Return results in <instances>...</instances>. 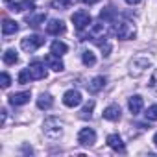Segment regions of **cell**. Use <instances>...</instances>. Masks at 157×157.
<instances>
[{
  "label": "cell",
  "instance_id": "26",
  "mask_svg": "<svg viewBox=\"0 0 157 157\" xmlns=\"http://www.w3.org/2000/svg\"><path fill=\"white\" fill-rule=\"evenodd\" d=\"M30 82H32V74H30V70H28V68L21 70V74H19V83H21V85H26V83H30Z\"/></svg>",
  "mask_w": 157,
  "mask_h": 157
},
{
  "label": "cell",
  "instance_id": "27",
  "mask_svg": "<svg viewBox=\"0 0 157 157\" xmlns=\"http://www.w3.org/2000/svg\"><path fill=\"white\" fill-rule=\"evenodd\" d=\"M144 117H146L148 120H157V105H150L148 111L144 113Z\"/></svg>",
  "mask_w": 157,
  "mask_h": 157
},
{
  "label": "cell",
  "instance_id": "9",
  "mask_svg": "<svg viewBox=\"0 0 157 157\" xmlns=\"http://www.w3.org/2000/svg\"><path fill=\"white\" fill-rule=\"evenodd\" d=\"M82 93L80 91H74V89H70V91H67L65 94H63V104L67 105V107H76V105H80L82 104Z\"/></svg>",
  "mask_w": 157,
  "mask_h": 157
},
{
  "label": "cell",
  "instance_id": "32",
  "mask_svg": "<svg viewBox=\"0 0 157 157\" xmlns=\"http://www.w3.org/2000/svg\"><path fill=\"white\" fill-rule=\"evenodd\" d=\"M85 4H94V2H98V0H83Z\"/></svg>",
  "mask_w": 157,
  "mask_h": 157
},
{
  "label": "cell",
  "instance_id": "12",
  "mask_svg": "<svg viewBox=\"0 0 157 157\" xmlns=\"http://www.w3.org/2000/svg\"><path fill=\"white\" fill-rule=\"evenodd\" d=\"M107 144H109V148L115 150V151H120V153L126 151V146H124V142H122V139H120L118 133H111V135L107 137Z\"/></svg>",
  "mask_w": 157,
  "mask_h": 157
},
{
  "label": "cell",
  "instance_id": "17",
  "mask_svg": "<svg viewBox=\"0 0 157 157\" xmlns=\"http://www.w3.org/2000/svg\"><path fill=\"white\" fill-rule=\"evenodd\" d=\"M19 32V22L11 21V19H4L2 22V33L4 35H11V33H17Z\"/></svg>",
  "mask_w": 157,
  "mask_h": 157
},
{
  "label": "cell",
  "instance_id": "19",
  "mask_svg": "<svg viewBox=\"0 0 157 157\" xmlns=\"http://www.w3.org/2000/svg\"><path fill=\"white\" fill-rule=\"evenodd\" d=\"M44 19H46L44 13H39V15H28V17H26V22H28L32 28H39V26L44 22Z\"/></svg>",
  "mask_w": 157,
  "mask_h": 157
},
{
  "label": "cell",
  "instance_id": "13",
  "mask_svg": "<svg viewBox=\"0 0 157 157\" xmlns=\"http://www.w3.org/2000/svg\"><path fill=\"white\" fill-rule=\"evenodd\" d=\"M28 102H30V91L15 93V94H11V96H10V104H11V105H15V107L24 105V104H28Z\"/></svg>",
  "mask_w": 157,
  "mask_h": 157
},
{
  "label": "cell",
  "instance_id": "16",
  "mask_svg": "<svg viewBox=\"0 0 157 157\" xmlns=\"http://www.w3.org/2000/svg\"><path fill=\"white\" fill-rule=\"evenodd\" d=\"M105 76H96V78H93L91 80V83H89V91L91 93H100L104 87H105Z\"/></svg>",
  "mask_w": 157,
  "mask_h": 157
},
{
  "label": "cell",
  "instance_id": "5",
  "mask_svg": "<svg viewBox=\"0 0 157 157\" xmlns=\"http://www.w3.org/2000/svg\"><path fill=\"white\" fill-rule=\"evenodd\" d=\"M44 44V39L41 37V35H28V37H24L22 41H21V46H22V50L24 52H35L37 48H41Z\"/></svg>",
  "mask_w": 157,
  "mask_h": 157
},
{
  "label": "cell",
  "instance_id": "29",
  "mask_svg": "<svg viewBox=\"0 0 157 157\" xmlns=\"http://www.w3.org/2000/svg\"><path fill=\"white\" fill-rule=\"evenodd\" d=\"M10 85H11V78H10V74H8V72H2V87L8 89Z\"/></svg>",
  "mask_w": 157,
  "mask_h": 157
},
{
  "label": "cell",
  "instance_id": "15",
  "mask_svg": "<svg viewBox=\"0 0 157 157\" xmlns=\"http://www.w3.org/2000/svg\"><path fill=\"white\" fill-rule=\"evenodd\" d=\"M104 118L105 120H118L120 118V107L117 105V104H111V105H107L105 109H104Z\"/></svg>",
  "mask_w": 157,
  "mask_h": 157
},
{
  "label": "cell",
  "instance_id": "28",
  "mask_svg": "<svg viewBox=\"0 0 157 157\" xmlns=\"http://www.w3.org/2000/svg\"><path fill=\"white\" fill-rule=\"evenodd\" d=\"M148 85H150V89H151V91H155V93H157V68L151 72V78H150V83H148Z\"/></svg>",
  "mask_w": 157,
  "mask_h": 157
},
{
  "label": "cell",
  "instance_id": "4",
  "mask_svg": "<svg viewBox=\"0 0 157 157\" xmlns=\"http://www.w3.org/2000/svg\"><path fill=\"white\" fill-rule=\"evenodd\" d=\"M151 65V61L148 59V57H135L131 63H129V74L133 76V78H139V76H142L144 72H146V68Z\"/></svg>",
  "mask_w": 157,
  "mask_h": 157
},
{
  "label": "cell",
  "instance_id": "11",
  "mask_svg": "<svg viewBox=\"0 0 157 157\" xmlns=\"http://www.w3.org/2000/svg\"><path fill=\"white\" fill-rule=\"evenodd\" d=\"M44 63L48 65V68H52V70H56V72H61V70L65 68V65H63V61H61V56H56V54H48V56L44 57Z\"/></svg>",
  "mask_w": 157,
  "mask_h": 157
},
{
  "label": "cell",
  "instance_id": "22",
  "mask_svg": "<svg viewBox=\"0 0 157 157\" xmlns=\"http://www.w3.org/2000/svg\"><path fill=\"white\" fill-rule=\"evenodd\" d=\"M50 50H52V54H56V56H63V54H67V44L65 43H61V41H54L52 44H50Z\"/></svg>",
  "mask_w": 157,
  "mask_h": 157
},
{
  "label": "cell",
  "instance_id": "33",
  "mask_svg": "<svg viewBox=\"0 0 157 157\" xmlns=\"http://www.w3.org/2000/svg\"><path fill=\"white\" fill-rule=\"evenodd\" d=\"M153 144H155V146H157V133H155V135H153Z\"/></svg>",
  "mask_w": 157,
  "mask_h": 157
},
{
  "label": "cell",
  "instance_id": "30",
  "mask_svg": "<svg viewBox=\"0 0 157 157\" xmlns=\"http://www.w3.org/2000/svg\"><path fill=\"white\" fill-rule=\"evenodd\" d=\"M140 2H142V0H126V4H129V6H137Z\"/></svg>",
  "mask_w": 157,
  "mask_h": 157
},
{
  "label": "cell",
  "instance_id": "3",
  "mask_svg": "<svg viewBox=\"0 0 157 157\" xmlns=\"http://www.w3.org/2000/svg\"><path fill=\"white\" fill-rule=\"evenodd\" d=\"M72 22H74V28L78 32H83L85 28L91 26V13L87 10H78L74 15H72Z\"/></svg>",
  "mask_w": 157,
  "mask_h": 157
},
{
  "label": "cell",
  "instance_id": "25",
  "mask_svg": "<svg viewBox=\"0 0 157 157\" xmlns=\"http://www.w3.org/2000/svg\"><path fill=\"white\" fill-rule=\"evenodd\" d=\"M82 61H83L85 67H93V65L96 63V56H94L91 50H85V52L82 54Z\"/></svg>",
  "mask_w": 157,
  "mask_h": 157
},
{
  "label": "cell",
  "instance_id": "24",
  "mask_svg": "<svg viewBox=\"0 0 157 157\" xmlns=\"http://www.w3.org/2000/svg\"><path fill=\"white\" fill-rule=\"evenodd\" d=\"M2 57H4V63H6V65H15V63L19 61V56H17L15 50H6Z\"/></svg>",
  "mask_w": 157,
  "mask_h": 157
},
{
  "label": "cell",
  "instance_id": "2",
  "mask_svg": "<svg viewBox=\"0 0 157 157\" xmlns=\"http://www.w3.org/2000/svg\"><path fill=\"white\" fill-rule=\"evenodd\" d=\"M43 133L50 139H57L61 137L63 133V122L57 118V117H48L44 122H43Z\"/></svg>",
  "mask_w": 157,
  "mask_h": 157
},
{
  "label": "cell",
  "instance_id": "14",
  "mask_svg": "<svg viewBox=\"0 0 157 157\" xmlns=\"http://www.w3.org/2000/svg\"><path fill=\"white\" fill-rule=\"evenodd\" d=\"M142 105H144V100H142V96H139V94L131 96L129 102H128V107H129L131 115H139V113L142 111Z\"/></svg>",
  "mask_w": 157,
  "mask_h": 157
},
{
  "label": "cell",
  "instance_id": "21",
  "mask_svg": "<svg viewBox=\"0 0 157 157\" xmlns=\"http://www.w3.org/2000/svg\"><path fill=\"white\" fill-rule=\"evenodd\" d=\"M74 2L76 0H52V8L54 10H68V8H72L74 6Z\"/></svg>",
  "mask_w": 157,
  "mask_h": 157
},
{
  "label": "cell",
  "instance_id": "20",
  "mask_svg": "<svg viewBox=\"0 0 157 157\" xmlns=\"http://www.w3.org/2000/svg\"><path fill=\"white\" fill-rule=\"evenodd\" d=\"M93 109H94V102L89 100V102L83 105V109L80 111V118H82V120H89V118L93 117Z\"/></svg>",
  "mask_w": 157,
  "mask_h": 157
},
{
  "label": "cell",
  "instance_id": "31",
  "mask_svg": "<svg viewBox=\"0 0 157 157\" xmlns=\"http://www.w3.org/2000/svg\"><path fill=\"white\" fill-rule=\"evenodd\" d=\"M6 115H8V111H6V109H2V124H4V120H6Z\"/></svg>",
  "mask_w": 157,
  "mask_h": 157
},
{
  "label": "cell",
  "instance_id": "7",
  "mask_svg": "<svg viewBox=\"0 0 157 157\" xmlns=\"http://www.w3.org/2000/svg\"><path fill=\"white\" fill-rule=\"evenodd\" d=\"M6 6L11 10V11H19V13H22V11H32L33 8H35V4H33V0H6Z\"/></svg>",
  "mask_w": 157,
  "mask_h": 157
},
{
  "label": "cell",
  "instance_id": "6",
  "mask_svg": "<svg viewBox=\"0 0 157 157\" xmlns=\"http://www.w3.org/2000/svg\"><path fill=\"white\" fill-rule=\"evenodd\" d=\"M78 142H80L82 146H93L96 142V131L93 128H82L80 133H78Z\"/></svg>",
  "mask_w": 157,
  "mask_h": 157
},
{
  "label": "cell",
  "instance_id": "1",
  "mask_svg": "<svg viewBox=\"0 0 157 157\" xmlns=\"http://www.w3.org/2000/svg\"><path fill=\"white\" fill-rule=\"evenodd\" d=\"M115 35L120 41H131L137 35V28L131 21H115Z\"/></svg>",
  "mask_w": 157,
  "mask_h": 157
},
{
  "label": "cell",
  "instance_id": "23",
  "mask_svg": "<svg viewBox=\"0 0 157 157\" xmlns=\"http://www.w3.org/2000/svg\"><path fill=\"white\" fill-rule=\"evenodd\" d=\"M100 19L105 21V22H113V21H117V11H115L113 8H105V10L100 13Z\"/></svg>",
  "mask_w": 157,
  "mask_h": 157
},
{
  "label": "cell",
  "instance_id": "18",
  "mask_svg": "<svg viewBox=\"0 0 157 157\" xmlns=\"http://www.w3.org/2000/svg\"><path fill=\"white\" fill-rule=\"evenodd\" d=\"M52 105H54V98H52L48 93H43V94L37 98V107H39V109H44V111H46V109H50Z\"/></svg>",
  "mask_w": 157,
  "mask_h": 157
},
{
  "label": "cell",
  "instance_id": "10",
  "mask_svg": "<svg viewBox=\"0 0 157 157\" xmlns=\"http://www.w3.org/2000/svg\"><path fill=\"white\" fill-rule=\"evenodd\" d=\"M65 30H67L65 22L57 21V19H54L46 24V33H50V35H61V33H65Z\"/></svg>",
  "mask_w": 157,
  "mask_h": 157
},
{
  "label": "cell",
  "instance_id": "8",
  "mask_svg": "<svg viewBox=\"0 0 157 157\" xmlns=\"http://www.w3.org/2000/svg\"><path fill=\"white\" fill-rule=\"evenodd\" d=\"M28 70H30V74H32V80H44V78L48 76V70H46L44 63H41V61L30 63Z\"/></svg>",
  "mask_w": 157,
  "mask_h": 157
}]
</instances>
